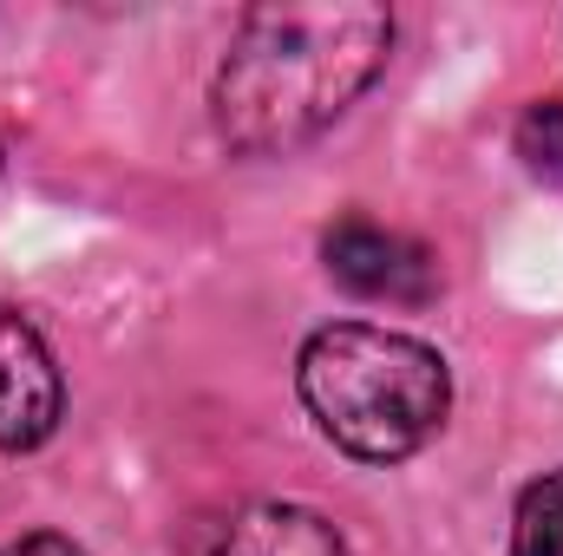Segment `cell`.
Masks as SVG:
<instances>
[{"mask_svg":"<svg viewBox=\"0 0 563 556\" xmlns=\"http://www.w3.org/2000/svg\"><path fill=\"white\" fill-rule=\"evenodd\" d=\"M394 13L374 0H308L243 13L217 79V138L243 157H288L321 138L387 66Z\"/></svg>","mask_w":563,"mask_h":556,"instance_id":"6da1fadb","label":"cell"},{"mask_svg":"<svg viewBox=\"0 0 563 556\" xmlns=\"http://www.w3.org/2000/svg\"><path fill=\"white\" fill-rule=\"evenodd\" d=\"M295 393L321 425V438L361 465L413 458L452 413L445 360L426 341L374 321H334L308 334L295 360Z\"/></svg>","mask_w":563,"mask_h":556,"instance_id":"7a4b0ae2","label":"cell"},{"mask_svg":"<svg viewBox=\"0 0 563 556\" xmlns=\"http://www.w3.org/2000/svg\"><path fill=\"white\" fill-rule=\"evenodd\" d=\"M321 263H328V276L341 281L347 294H361V301H400V308H413V301H432V288H439V263L426 256L420 243L400 236V230H380L367 216H341L321 236Z\"/></svg>","mask_w":563,"mask_h":556,"instance_id":"3957f363","label":"cell"},{"mask_svg":"<svg viewBox=\"0 0 563 556\" xmlns=\"http://www.w3.org/2000/svg\"><path fill=\"white\" fill-rule=\"evenodd\" d=\"M66 413L53 347L20 308H0V452H40Z\"/></svg>","mask_w":563,"mask_h":556,"instance_id":"277c9868","label":"cell"},{"mask_svg":"<svg viewBox=\"0 0 563 556\" xmlns=\"http://www.w3.org/2000/svg\"><path fill=\"white\" fill-rule=\"evenodd\" d=\"M203 556H347L341 531L308 511V504H282V498H263V504H243Z\"/></svg>","mask_w":563,"mask_h":556,"instance_id":"5b68a950","label":"cell"},{"mask_svg":"<svg viewBox=\"0 0 563 556\" xmlns=\"http://www.w3.org/2000/svg\"><path fill=\"white\" fill-rule=\"evenodd\" d=\"M511 556H563V471H544L538 485L518 491Z\"/></svg>","mask_w":563,"mask_h":556,"instance_id":"8992f818","label":"cell"},{"mask_svg":"<svg viewBox=\"0 0 563 556\" xmlns=\"http://www.w3.org/2000/svg\"><path fill=\"white\" fill-rule=\"evenodd\" d=\"M518 157H525L531 177H544V184L563 190V99L525 105V119H518Z\"/></svg>","mask_w":563,"mask_h":556,"instance_id":"52a82bcc","label":"cell"},{"mask_svg":"<svg viewBox=\"0 0 563 556\" xmlns=\"http://www.w3.org/2000/svg\"><path fill=\"white\" fill-rule=\"evenodd\" d=\"M0 556H92V551H79V544H73V537H59V531H33V537L0 544Z\"/></svg>","mask_w":563,"mask_h":556,"instance_id":"ba28073f","label":"cell"}]
</instances>
